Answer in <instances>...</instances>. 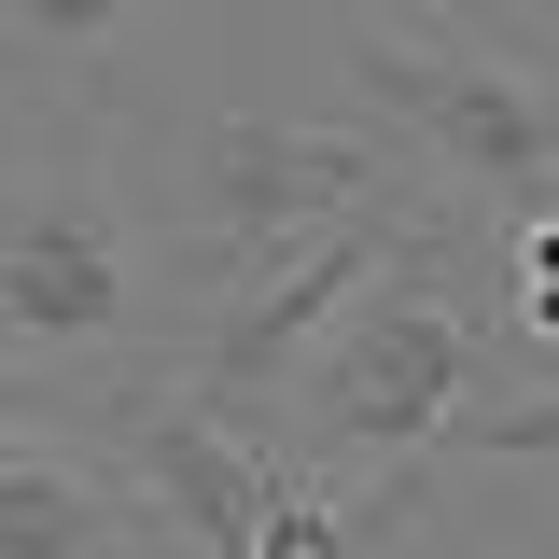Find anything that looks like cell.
<instances>
[{
    "mask_svg": "<svg viewBox=\"0 0 559 559\" xmlns=\"http://www.w3.org/2000/svg\"><path fill=\"white\" fill-rule=\"evenodd\" d=\"M489 252L462 238V210H419V238L392 266L349 294L322 349L294 364V462H322V476H392L419 448H448V419L462 392L489 378V336H518L503 322V280H476Z\"/></svg>",
    "mask_w": 559,
    "mask_h": 559,
    "instance_id": "1",
    "label": "cell"
},
{
    "mask_svg": "<svg viewBox=\"0 0 559 559\" xmlns=\"http://www.w3.org/2000/svg\"><path fill=\"white\" fill-rule=\"evenodd\" d=\"M140 322H154V280L112 182V112H43L28 154L0 168V349L98 364V349H140Z\"/></svg>",
    "mask_w": 559,
    "mask_h": 559,
    "instance_id": "2",
    "label": "cell"
},
{
    "mask_svg": "<svg viewBox=\"0 0 559 559\" xmlns=\"http://www.w3.org/2000/svg\"><path fill=\"white\" fill-rule=\"evenodd\" d=\"M349 84H364V112H392V140H406L462 210H503V224H518V210H559V70L503 57L476 28L364 14Z\"/></svg>",
    "mask_w": 559,
    "mask_h": 559,
    "instance_id": "3",
    "label": "cell"
},
{
    "mask_svg": "<svg viewBox=\"0 0 559 559\" xmlns=\"http://www.w3.org/2000/svg\"><path fill=\"white\" fill-rule=\"evenodd\" d=\"M406 238H419V197H364V210H336L322 238H294V252H266V266H238V280H224V308L197 322L182 406H210L224 433H266L280 392H294V364L322 349V322H336V308L392 266Z\"/></svg>",
    "mask_w": 559,
    "mask_h": 559,
    "instance_id": "4",
    "label": "cell"
},
{
    "mask_svg": "<svg viewBox=\"0 0 559 559\" xmlns=\"http://www.w3.org/2000/svg\"><path fill=\"white\" fill-rule=\"evenodd\" d=\"M392 197V140L364 127H294V112H224L197 140V224L224 266H266L294 238H322L336 210Z\"/></svg>",
    "mask_w": 559,
    "mask_h": 559,
    "instance_id": "5",
    "label": "cell"
},
{
    "mask_svg": "<svg viewBox=\"0 0 559 559\" xmlns=\"http://www.w3.org/2000/svg\"><path fill=\"white\" fill-rule=\"evenodd\" d=\"M127 476H140V503L182 532L197 559H252L266 546V448L252 433H224L210 406H154V419H127Z\"/></svg>",
    "mask_w": 559,
    "mask_h": 559,
    "instance_id": "6",
    "label": "cell"
},
{
    "mask_svg": "<svg viewBox=\"0 0 559 559\" xmlns=\"http://www.w3.org/2000/svg\"><path fill=\"white\" fill-rule=\"evenodd\" d=\"M140 532L168 518L127 503L70 433H0V559H154Z\"/></svg>",
    "mask_w": 559,
    "mask_h": 559,
    "instance_id": "7",
    "label": "cell"
},
{
    "mask_svg": "<svg viewBox=\"0 0 559 559\" xmlns=\"http://www.w3.org/2000/svg\"><path fill=\"white\" fill-rule=\"evenodd\" d=\"M419 532V462H392V476L364 489H322L308 462H280L266 476V546L252 559H392Z\"/></svg>",
    "mask_w": 559,
    "mask_h": 559,
    "instance_id": "8",
    "label": "cell"
},
{
    "mask_svg": "<svg viewBox=\"0 0 559 559\" xmlns=\"http://www.w3.org/2000/svg\"><path fill=\"white\" fill-rule=\"evenodd\" d=\"M140 14H154V0H0V57H98Z\"/></svg>",
    "mask_w": 559,
    "mask_h": 559,
    "instance_id": "9",
    "label": "cell"
},
{
    "mask_svg": "<svg viewBox=\"0 0 559 559\" xmlns=\"http://www.w3.org/2000/svg\"><path fill=\"white\" fill-rule=\"evenodd\" d=\"M448 448H476V462H559V392H532V406H462Z\"/></svg>",
    "mask_w": 559,
    "mask_h": 559,
    "instance_id": "10",
    "label": "cell"
},
{
    "mask_svg": "<svg viewBox=\"0 0 559 559\" xmlns=\"http://www.w3.org/2000/svg\"><path fill=\"white\" fill-rule=\"evenodd\" d=\"M0 433H70V448H84V433H112V406H57L43 378H14V364H0Z\"/></svg>",
    "mask_w": 559,
    "mask_h": 559,
    "instance_id": "11",
    "label": "cell"
},
{
    "mask_svg": "<svg viewBox=\"0 0 559 559\" xmlns=\"http://www.w3.org/2000/svg\"><path fill=\"white\" fill-rule=\"evenodd\" d=\"M503 322L532 349H559V266H532V280H503Z\"/></svg>",
    "mask_w": 559,
    "mask_h": 559,
    "instance_id": "12",
    "label": "cell"
}]
</instances>
